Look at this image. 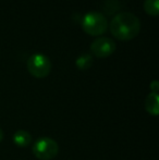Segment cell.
<instances>
[{"mask_svg":"<svg viewBox=\"0 0 159 160\" xmlns=\"http://www.w3.org/2000/svg\"><path fill=\"white\" fill-rule=\"evenodd\" d=\"M111 34L119 40H130L138 35L141 31V21L134 13L120 12L112 18L109 23Z\"/></svg>","mask_w":159,"mask_h":160,"instance_id":"1","label":"cell"},{"mask_svg":"<svg viewBox=\"0 0 159 160\" xmlns=\"http://www.w3.org/2000/svg\"><path fill=\"white\" fill-rule=\"evenodd\" d=\"M81 25L85 33L92 36L102 35L109 26L106 15L98 11H89L86 12L82 18Z\"/></svg>","mask_w":159,"mask_h":160,"instance_id":"2","label":"cell"},{"mask_svg":"<svg viewBox=\"0 0 159 160\" xmlns=\"http://www.w3.org/2000/svg\"><path fill=\"white\" fill-rule=\"evenodd\" d=\"M27 71L31 75L37 78H42L49 75L51 71V61L44 53H33L27 59Z\"/></svg>","mask_w":159,"mask_h":160,"instance_id":"3","label":"cell"},{"mask_svg":"<svg viewBox=\"0 0 159 160\" xmlns=\"http://www.w3.org/2000/svg\"><path fill=\"white\" fill-rule=\"evenodd\" d=\"M34 156L39 160H51L59 152V145L50 137H40L32 147Z\"/></svg>","mask_w":159,"mask_h":160,"instance_id":"4","label":"cell"},{"mask_svg":"<svg viewBox=\"0 0 159 160\" xmlns=\"http://www.w3.org/2000/svg\"><path fill=\"white\" fill-rule=\"evenodd\" d=\"M116 47H117V45H116V42L112 38L102 36V37L96 38L92 42L91 51L96 57L106 58L115 52Z\"/></svg>","mask_w":159,"mask_h":160,"instance_id":"5","label":"cell"},{"mask_svg":"<svg viewBox=\"0 0 159 160\" xmlns=\"http://www.w3.org/2000/svg\"><path fill=\"white\" fill-rule=\"evenodd\" d=\"M145 109L149 114L157 117L159 113V95L158 93L148 94L145 99Z\"/></svg>","mask_w":159,"mask_h":160,"instance_id":"6","label":"cell"},{"mask_svg":"<svg viewBox=\"0 0 159 160\" xmlns=\"http://www.w3.org/2000/svg\"><path fill=\"white\" fill-rule=\"evenodd\" d=\"M13 143L17 146V147H26L31 144L32 142V136L27 131L19 130L13 134Z\"/></svg>","mask_w":159,"mask_h":160,"instance_id":"7","label":"cell"},{"mask_svg":"<svg viewBox=\"0 0 159 160\" xmlns=\"http://www.w3.org/2000/svg\"><path fill=\"white\" fill-rule=\"evenodd\" d=\"M93 62H94L93 56H92L91 53L85 52V53L80 55L79 57L77 58V60H75V65H77V68L79 70L84 71V70L89 69V68L93 65Z\"/></svg>","mask_w":159,"mask_h":160,"instance_id":"8","label":"cell"},{"mask_svg":"<svg viewBox=\"0 0 159 160\" xmlns=\"http://www.w3.org/2000/svg\"><path fill=\"white\" fill-rule=\"evenodd\" d=\"M144 10L152 17H157L159 13V0H144Z\"/></svg>","mask_w":159,"mask_h":160,"instance_id":"9","label":"cell"},{"mask_svg":"<svg viewBox=\"0 0 159 160\" xmlns=\"http://www.w3.org/2000/svg\"><path fill=\"white\" fill-rule=\"evenodd\" d=\"M151 89H152V92L153 93H158V89H159V83H158V81H156V80H154L153 82L151 83Z\"/></svg>","mask_w":159,"mask_h":160,"instance_id":"10","label":"cell"},{"mask_svg":"<svg viewBox=\"0 0 159 160\" xmlns=\"http://www.w3.org/2000/svg\"><path fill=\"white\" fill-rule=\"evenodd\" d=\"M3 139V132H2V130L0 128V142Z\"/></svg>","mask_w":159,"mask_h":160,"instance_id":"11","label":"cell"}]
</instances>
